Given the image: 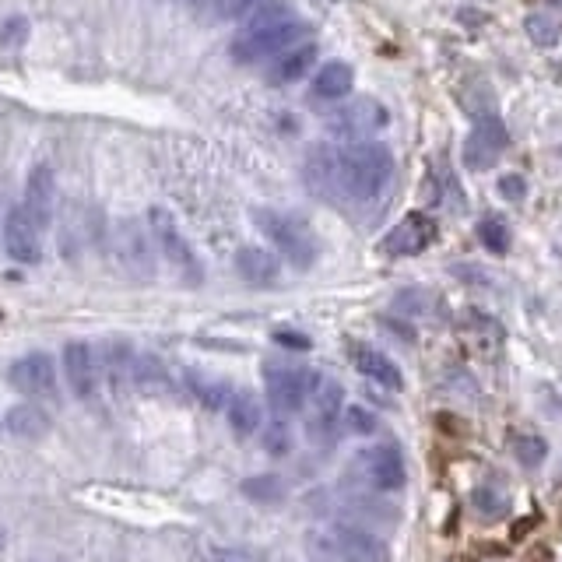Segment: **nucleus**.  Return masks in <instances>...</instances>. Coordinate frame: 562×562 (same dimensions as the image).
Listing matches in <instances>:
<instances>
[{
	"label": "nucleus",
	"mask_w": 562,
	"mask_h": 562,
	"mask_svg": "<svg viewBox=\"0 0 562 562\" xmlns=\"http://www.w3.org/2000/svg\"><path fill=\"white\" fill-rule=\"evenodd\" d=\"M548 447L541 436H520L517 440V461L524 464V468H538L541 461H545Z\"/></svg>",
	"instance_id": "nucleus-31"
},
{
	"label": "nucleus",
	"mask_w": 562,
	"mask_h": 562,
	"mask_svg": "<svg viewBox=\"0 0 562 562\" xmlns=\"http://www.w3.org/2000/svg\"><path fill=\"white\" fill-rule=\"evenodd\" d=\"M116 260L123 264V271L130 278H152L155 274V257H152V243H148V229L137 222H123L116 225Z\"/></svg>",
	"instance_id": "nucleus-11"
},
{
	"label": "nucleus",
	"mask_w": 562,
	"mask_h": 562,
	"mask_svg": "<svg viewBox=\"0 0 562 562\" xmlns=\"http://www.w3.org/2000/svg\"><path fill=\"white\" fill-rule=\"evenodd\" d=\"M390 113L376 99H355L345 102L338 113L331 116V134L345 137V141H366V137L380 134L387 127Z\"/></svg>",
	"instance_id": "nucleus-9"
},
{
	"label": "nucleus",
	"mask_w": 562,
	"mask_h": 562,
	"mask_svg": "<svg viewBox=\"0 0 562 562\" xmlns=\"http://www.w3.org/2000/svg\"><path fill=\"white\" fill-rule=\"evenodd\" d=\"M310 401H313V422H310V429H313V433H327V436H331V429L338 426V415L345 411V394H341V387L334 380H320V376H317Z\"/></svg>",
	"instance_id": "nucleus-18"
},
{
	"label": "nucleus",
	"mask_w": 562,
	"mask_h": 562,
	"mask_svg": "<svg viewBox=\"0 0 562 562\" xmlns=\"http://www.w3.org/2000/svg\"><path fill=\"white\" fill-rule=\"evenodd\" d=\"M503 503H506V499L503 496H492L489 489H478L475 492V506H478V513H485V517H496V513H503Z\"/></svg>",
	"instance_id": "nucleus-36"
},
{
	"label": "nucleus",
	"mask_w": 562,
	"mask_h": 562,
	"mask_svg": "<svg viewBox=\"0 0 562 562\" xmlns=\"http://www.w3.org/2000/svg\"><path fill=\"white\" fill-rule=\"evenodd\" d=\"M243 492L250 499H260V503H271V499H281V482L274 475H257V478H250V482L243 485Z\"/></svg>",
	"instance_id": "nucleus-30"
},
{
	"label": "nucleus",
	"mask_w": 562,
	"mask_h": 562,
	"mask_svg": "<svg viewBox=\"0 0 562 562\" xmlns=\"http://www.w3.org/2000/svg\"><path fill=\"white\" fill-rule=\"evenodd\" d=\"M225 415H229V426L236 436H253L264 426V408H260L253 390H236L225 404Z\"/></svg>",
	"instance_id": "nucleus-23"
},
{
	"label": "nucleus",
	"mask_w": 562,
	"mask_h": 562,
	"mask_svg": "<svg viewBox=\"0 0 562 562\" xmlns=\"http://www.w3.org/2000/svg\"><path fill=\"white\" fill-rule=\"evenodd\" d=\"M64 376L74 397H81V401L95 397L99 380H102L99 352H95L92 345H85V341H71V345L64 348Z\"/></svg>",
	"instance_id": "nucleus-12"
},
{
	"label": "nucleus",
	"mask_w": 562,
	"mask_h": 562,
	"mask_svg": "<svg viewBox=\"0 0 562 562\" xmlns=\"http://www.w3.org/2000/svg\"><path fill=\"white\" fill-rule=\"evenodd\" d=\"M345 426L352 429V433H359V436H369L376 429V415L355 404V408H345Z\"/></svg>",
	"instance_id": "nucleus-33"
},
{
	"label": "nucleus",
	"mask_w": 562,
	"mask_h": 562,
	"mask_svg": "<svg viewBox=\"0 0 562 562\" xmlns=\"http://www.w3.org/2000/svg\"><path fill=\"white\" fill-rule=\"evenodd\" d=\"M190 387H194V394H197V401L204 404L208 411H222L225 404H229V397H232V390L225 387L222 380H201V376H190Z\"/></svg>",
	"instance_id": "nucleus-27"
},
{
	"label": "nucleus",
	"mask_w": 562,
	"mask_h": 562,
	"mask_svg": "<svg viewBox=\"0 0 562 562\" xmlns=\"http://www.w3.org/2000/svg\"><path fill=\"white\" fill-rule=\"evenodd\" d=\"M264 383H267V404H271L278 415H296V411L310 401L317 376L296 366H267Z\"/></svg>",
	"instance_id": "nucleus-6"
},
{
	"label": "nucleus",
	"mask_w": 562,
	"mask_h": 562,
	"mask_svg": "<svg viewBox=\"0 0 562 562\" xmlns=\"http://www.w3.org/2000/svg\"><path fill=\"white\" fill-rule=\"evenodd\" d=\"M211 562H253V559L246 552H239V548H215Z\"/></svg>",
	"instance_id": "nucleus-37"
},
{
	"label": "nucleus",
	"mask_w": 562,
	"mask_h": 562,
	"mask_svg": "<svg viewBox=\"0 0 562 562\" xmlns=\"http://www.w3.org/2000/svg\"><path fill=\"white\" fill-rule=\"evenodd\" d=\"M352 85H355L352 64H345V60H327L317 71V78H313V99L338 102V99H345V95H352Z\"/></svg>",
	"instance_id": "nucleus-22"
},
{
	"label": "nucleus",
	"mask_w": 562,
	"mask_h": 562,
	"mask_svg": "<svg viewBox=\"0 0 562 562\" xmlns=\"http://www.w3.org/2000/svg\"><path fill=\"white\" fill-rule=\"evenodd\" d=\"M148 229H152V239L159 243V250L166 253L169 264L180 271V278L187 281V285H197V281L204 278L201 260H197L194 246H190L187 236L180 232L176 218L169 215L166 208H152V211H148Z\"/></svg>",
	"instance_id": "nucleus-5"
},
{
	"label": "nucleus",
	"mask_w": 562,
	"mask_h": 562,
	"mask_svg": "<svg viewBox=\"0 0 562 562\" xmlns=\"http://www.w3.org/2000/svg\"><path fill=\"white\" fill-rule=\"evenodd\" d=\"M362 475L369 478V482L376 485V489H401L404 478H408V468H404V457L401 450L394 447V443H383V447H373L362 454Z\"/></svg>",
	"instance_id": "nucleus-14"
},
{
	"label": "nucleus",
	"mask_w": 562,
	"mask_h": 562,
	"mask_svg": "<svg viewBox=\"0 0 562 562\" xmlns=\"http://www.w3.org/2000/svg\"><path fill=\"white\" fill-rule=\"evenodd\" d=\"M394 176V159L376 141H352L338 152V190L352 201H373Z\"/></svg>",
	"instance_id": "nucleus-2"
},
{
	"label": "nucleus",
	"mask_w": 562,
	"mask_h": 562,
	"mask_svg": "<svg viewBox=\"0 0 562 562\" xmlns=\"http://www.w3.org/2000/svg\"><path fill=\"white\" fill-rule=\"evenodd\" d=\"M510 148V134H506L503 120L496 113L489 116H475V130L464 141V166L485 173L499 162V155Z\"/></svg>",
	"instance_id": "nucleus-7"
},
{
	"label": "nucleus",
	"mask_w": 562,
	"mask_h": 562,
	"mask_svg": "<svg viewBox=\"0 0 562 562\" xmlns=\"http://www.w3.org/2000/svg\"><path fill=\"white\" fill-rule=\"evenodd\" d=\"M274 338L281 341V345H289V348H310V341L303 338V334H289V331H278Z\"/></svg>",
	"instance_id": "nucleus-38"
},
{
	"label": "nucleus",
	"mask_w": 562,
	"mask_h": 562,
	"mask_svg": "<svg viewBox=\"0 0 562 562\" xmlns=\"http://www.w3.org/2000/svg\"><path fill=\"white\" fill-rule=\"evenodd\" d=\"M99 362H102V373L109 376V383H113L116 390H120L123 383H134V355H130L127 341H109L106 355H99Z\"/></svg>",
	"instance_id": "nucleus-24"
},
{
	"label": "nucleus",
	"mask_w": 562,
	"mask_h": 562,
	"mask_svg": "<svg viewBox=\"0 0 562 562\" xmlns=\"http://www.w3.org/2000/svg\"><path fill=\"white\" fill-rule=\"evenodd\" d=\"M0 246H4V250H8V257L18 260V264H39V257H43L39 225L32 222V215L25 211V204L8 208L4 229H0Z\"/></svg>",
	"instance_id": "nucleus-10"
},
{
	"label": "nucleus",
	"mask_w": 562,
	"mask_h": 562,
	"mask_svg": "<svg viewBox=\"0 0 562 562\" xmlns=\"http://www.w3.org/2000/svg\"><path fill=\"white\" fill-rule=\"evenodd\" d=\"M11 387L22 390L25 397H53L57 394V366L46 352H32L11 366Z\"/></svg>",
	"instance_id": "nucleus-13"
},
{
	"label": "nucleus",
	"mask_w": 562,
	"mask_h": 562,
	"mask_svg": "<svg viewBox=\"0 0 562 562\" xmlns=\"http://www.w3.org/2000/svg\"><path fill=\"white\" fill-rule=\"evenodd\" d=\"M264 447L271 450V454H285V450L292 447L289 426H285V422H271V426L264 429Z\"/></svg>",
	"instance_id": "nucleus-34"
},
{
	"label": "nucleus",
	"mask_w": 562,
	"mask_h": 562,
	"mask_svg": "<svg viewBox=\"0 0 562 562\" xmlns=\"http://www.w3.org/2000/svg\"><path fill=\"white\" fill-rule=\"evenodd\" d=\"M352 362H355V369H359V373L366 376V380L380 383V387H387V390H401V387H404L401 369H397L394 362H390L383 352H376V348L355 345V348H352Z\"/></svg>",
	"instance_id": "nucleus-20"
},
{
	"label": "nucleus",
	"mask_w": 562,
	"mask_h": 562,
	"mask_svg": "<svg viewBox=\"0 0 562 562\" xmlns=\"http://www.w3.org/2000/svg\"><path fill=\"white\" fill-rule=\"evenodd\" d=\"M253 222H257V229L278 246V253L289 260L292 267L306 271V267L317 264V239H313V232L306 222L285 215V211H267V208L257 211Z\"/></svg>",
	"instance_id": "nucleus-4"
},
{
	"label": "nucleus",
	"mask_w": 562,
	"mask_h": 562,
	"mask_svg": "<svg viewBox=\"0 0 562 562\" xmlns=\"http://www.w3.org/2000/svg\"><path fill=\"white\" fill-rule=\"evenodd\" d=\"M4 429L18 440H43L50 433V411L39 408L36 401H25L8 408V418H4Z\"/></svg>",
	"instance_id": "nucleus-21"
},
{
	"label": "nucleus",
	"mask_w": 562,
	"mask_h": 562,
	"mask_svg": "<svg viewBox=\"0 0 562 562\" xmlns=\"http://www.w3.org/2000/svg\"><path fill=\"white\" fill-rule=\"evenodd\" d=\"M183 4H187V8H194V11H204L211 4V0H183Z\"/></svg>",
	"instance_id": "nucleus-39"
},
{
	"label": "nucleus",
	"mask_w": 562,
	"mask_h": 562,
	"mask_svg": "<svg viewBox=\"0 0 562 562\" xmlns=\"http://www.w3.org/2000/svg\"><path fill=\"white\" fill-rule=\"evenodd\" d=\"M478 243L489 253H506L510 250V225L499 222V218H482L478 222Z\"/></svg>",
	"instance_id": "nucleus-28"
},
{
	"label": "nucleus",
	"mask_w": 562,
	"mask_h": 562,
	"mask_svg": "<svg viewBox=\"0 0 562 562\" xmlns=\"http://www.w3.org/2000/svg\"><path fill=\"white\" fill-rule=\"evenodd\" d=\"M313 64H317V43L303 39V43L289 46L285 53H278V57H274L271 74H267V78H271L274 85H292V81L306 78V74L313 71Z\"/></svg>",
	"instance_id": "nucleus-17"
},
{
	"label": "nucleus",
	"mask_w": 562,
	"mask_h": 562,
	"mask_svg": "<svg viewBox=\"0 0 562 562\" xmlns=\"http://www.w3.org/2000/svg\"><path fill=\"white\" fill-rule=\"evenodd\" d=\"M25 211H29L39 229H46L53 222V211H57V173L46 162L29 173V183H25Z\"/></svg>",
	"instance_id": "nucleus-15"
},
{
	"label": "nucleus",
	"mask_w": 562,
	"mask_h": 562,
	"mask_svg": "<svg viewBox=\"0 0 562 562\" xmlns=\"http://www.w3.org/2000/svg\"><path fill=\"white\" fill-rule=\"evenodd\" d=\"M310 548L324 562H387V545L359 524H334L313 531Z\"/></svg>",
	"instance_id": "nucleus-3"
},
{
	"label": "nucleus",
	"mask_w": 562,
	"mask_h": 562,
	"mask_svg": "<svg viewBox=\"0 0 562 562\" xmlns=\"http://www.w3.org/2000/svg\"><path fill=\"white\" fill-rule=\"evenodd\" d=\"M236 271L246 285H257V289H267L278 281V257L264 246H243L236 253Z\"/></svg>",
	"instance_id": "nucleus-19"
},
{
	"label": "nucleus",
	"mask_w": 562,
	"mask_h": 562,
	"mask_svg": "<svg viewBox=\"0 0 562 562\" xmlns=\"http://www.w3.org/2000/svg\"><path fill=\"white\" fill-rule=\"evenodd\" d=\"M548 4H562V0H548Z\"/></svg>",
	"instance_id": "nucleus-40"
},
{
	"label": "nucleus",
	"mask_w": 562,
	"mask_h": 562,
	"mask_svg": "<svg viewBox=\"0 0 562 562\" xmlns=\"http://www.w3.org/2000/svg\"><path fill=\"white\" fill-rule=\"evenodd\" d=\"M306 25L292 15L285 4H260L246 29L232 39V60L236 64H260V60H274L289 46L303 43Z\"/></svg>",
	"instance_id": "nucleus-1"
},
{
	"label": "nucleus",
	"mask_w": 562,
	"mask_h": 562,
	"mask_svg": "<svg viewBox=\"0 0 562 562\" xmlns=\"http://www.w3.org/2000/svg\"><path fill=\"white\" fill-rule=\"evenodd\" d=\"M524 32L538 50H552L562 39V22L552 15H527L524 18Z\"/></svg>",
	"instance_id": "nucleus-25"
},
{
	"label": "nucleus",
	"mask_w": 562,
	"mask_h": 562,
	"mask_svg": "<svg viewBox=\"0 0 562 562\" xmlns=\"http://www.w3.org/2000/svg\"><path fill=\"white\" fill-rule=\"evenodd\" d=\"M436 236H440L436 218L426 215V211H411L387 232L383 253H390V257H418V253H426L436 243Z\"/></svg>",
	"instance_id": "nucleus-8"
},
{
	"label": "nucleus",
	"mask_w": 562,
	"mask_h": 562,
	"mask_svg": "<svg viewBox=\"0 0 562 562\" xmlns=\"http://www.w3.org/2000/svg\"><path fill=\"white\" fill-rule=\"evenodd\" d=\"M264 0H211V8H215V15L222 18V22H243V18H250L253 11L260 8Z\"/></svg>",
	"instance_id": "nucleus-29"
},
{
	"label": "nucleus",
	"mask_w": 562,
	"mask_h": 562,
	"mask_svg": "<svg viewBox=\"0 0 562 562\" xmlns=\"http://www.w3.org/2000/svg\"><path fill=\"white\" fill-rule=\"evenodd\" d=\"M499 194L506 197V201H524L527 194V180L520 173H506L499 176Z\"/></svg>",
	"instance_id": "nucleus-35"
},
{
	"label": "nucleus",
	"mask_w": 562,
	"mask_h": 562,
	"mask_svg": "<svg viewBox=\"0 0 562 562\" xmlns=\"http://www.w3.org/2000/svg\"><path fill=\"white\" fill-rule=\"evenodd\" d=\"M134 383L148 394H159V390L169 387V376L155 355H141V359H134Z\"/></svg>",
	"instance_id": "nucleus-26"
},
{
	"label": "nucleus",
	"mask_w": 562,
	"mask_h": 562,
	"mask_svg": "<svg viewBox=\"0 0 562 562\" xmlns=\"http://www.w3.org/2000/svg\"><path fill=\"white\" fill-rule=\"evenodd\" d=\"M303 176H306V187H310L317 197L341 194V190H338V148H331V145L310 148V155H306V166H303Z\"/></svg>",
	"instance_id": "nucleus-16"
},
{
	"label": "nucleus",
	"mask_w": 562,
	"mask_h": 562,
	"mask_svg": "<svg viewBox=\"0 0 562 562\" xmlns=\"http://www.w3.org/2000/svg\"><path fill=\"white\" fill-rule=\"evenodd\" d=\"M25 36H29V22H25L22 15L8 18V22L0 25V46H4V50H18V46L25 43Z\"/></svg>",
	"instance_id": "nucleus-32"
}]
</instances>
